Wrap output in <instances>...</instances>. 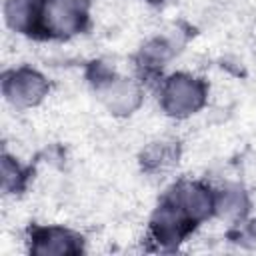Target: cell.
<instances>
[{"label":"cell","instance_id":"cell-7","mask_svg":"<svg viewBox=\"0 0 256 256\" xmlns=\"http://www.w3.org/2000/svg\"><path fill=\"white\" fill-rule=\"evenodd\" d=\"M98 88L102 90V96L112 110L130 112L138 104V96H140L138 88L124 78H110L108 76L106 80L98 82Z\"/></svg>","mask_w":256,"mask_h":256},{"label":"cell","instance_id":"cell-2","mask_svg":"<svg viewBox=\"0 0 256 256\" xmlns=\"http://www.w3.org/2000/svg\"><path fill=\"white\" fill-rule=\"evenodd\" d=\"M162 106L172 116H188L204 104V84L192 76L176 74L162 86Z\"/></svg>","mask_w":256,"mask_h":256},{"label":"cell","instance_id":"cell-10","mask_svg":"<svg viewBox=\"0 0 256 256\" xmlns=\"http://www.w3.org/2000/svg\"><path fill=\"white\" fill-rule=\"evenodd\" d=\"M24 170L20 168V164L16 160H12L10 156L2 158V186L4 192H16L20 190L22 182H24Z\"/></svg>","mask_w":256,"mask_h":256},{"label":"cell","instance_id":"cell-4","mask_svg":"<svg viewBox=\"0 0 256 256\" xmlns=\"http://www.w3.org/2000/svg\"><path fill=\"white\" fill-rule=\"evenodd\" d=\"M166 200H170L176 208H180L194 224L206 220L214 212V194L196 182L176 184L166 194Z\"/></svg>","mask_w":256,"mask_h":256},{"label":"cell","instance_id":"cell-6","mask_svg":"<svg viewBox=\"0 0 256 256\" xmlns=\"http://www.w3.org/2000/svg\"><path fill=\"white\" fill-rule=\"evenodd\" d=\"M30 252L48 256V254H78L82 252V238L74 232L58 226L36 228L30 236Z\"/></svg>","mask_w":256,"mask_h":256},{"label":"cell","instance_id":"cell-5","mask_svg":"<svg viewBox=\"0 0 256 256\" xmlns=\"http://www.w3.org/2000/svg\"><path fill=\"white\" fill-rule=\"evenodd\" d=\"M194 228V222L176 208L170 200L164 198V202L158 206L154 218H152V234L154 240L162 246H176L182 242V238Z\"/></svg>","mask_w":256,"mask_h":256},{"label":"cell","instance_id":"cell-9","mask_svg":"<svg viewBox=\"0 0 256 256\" xmlns=\"http://www.w3.org/2000/svg\"><path fill=\"white\" fill-rule=\"evenodd\" d=\"M246 198L240 190H222L214 194V212L226 220H238L246 212Z\"/></svg>","mask_w":256,"mask_h":256},{"label":"cell","instance_id":"cell-8","mask_svg":"<svg viewBox=\"0 0 256 256\" xmlns=\"http://www.w3.org/2000/svg\"><path fill=\"white\" fill-rule=\"evenodd\" d=\"M36 10L38 0H6L4 4L8 26L26 34H36Z\"/></svg>","mask_w":256,"mask_h":256},{"label":"cell","instance_id":"cell-1","mask_svg":"<svg viewBox=\"0 0 256 256\" xmlns=\"http://www.w3.org/2000/svg\"><path fill=\"white\" fill-rule=\"evenodd\" d=\"M86 0H38L36 32L66 38L84 28Z\"/></svg>","mask_w":256,"mask_h":256},{"label":"cell","instance_id":"cell-3","mask_svg":"<svg viewBox=\"0 0 256 256\" xmlns=\"http://www.w3.org/2000/svg\"><path fill=\"white\" fill-rule=\"evenodd\" d=\"M2 92L12 106L28 108L38 104L46 96L48 82L40 72L32 68H14L4 74Z\"/></svg>","mask_w":256,"mask_h":256}]
</instances>
